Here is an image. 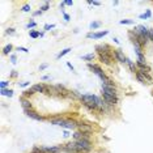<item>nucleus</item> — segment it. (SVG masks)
<instances>
[{
    "mask_svg": "<svg viewBox=\"0 0 153 153\" xmlns=\"http://www.w3.org/2000/svg\"><path fill=\"white\" fill-rule=\"evenodd\" d=\"M96 51H97V56H98V60L110 67L113 65L115 58H114V50L109 46V45H97L96 46Z\"/></svg>",
    "mask_w": 153,
    "mask_h": 153,
    "instance_id": "f257e3e1",
    "label": "nucleus"
},
{
    "mask_svg": "<svg viewBox=\"0 0 153 153\" xmlns=\"http://www.w3.org/2000/svg\"><path fill=\"white\" fill-rule=\"evenodd\" d=\"M75 143H76V146H77L80 153H90L93 149V144L89 140H79Z\"/></svg>",
    "mask_w": 153,
    "mask_h": 153,
    "instance_id": "f03ea898",
    "label": "nucleus"
},
{
    "mask_svg": "<svg viewBox=\"0 0 153 153\" xmlns=\"http://www.w3.org/2000/svg\"><path fill=\"white\" fill-rule=\"evenodd\" d=\"M101 98L106 102V105L109 106V107H115V106H118V103H119V97H114V96H109V94H106V93H101Z\"/></svg>",
    "mask_w": 153,
    "mask_h": 153,
    "instance_id": "7ed1b4c3",
    "label": "nucleus"
},
{
    "mask_svg": "<svg viewBox=\"0 0 153 153\" xmlns=\"http://www.w3.org/2000/svg\"><path fill=\"white\" fill-rule=\"evenodd\" d=\"M77 126H79V122L75 118H65L62 128H64V130H77Z\"/></svg>",
    "mask_w": 153,
    "mask_h": 153,
    "instance_id": "20e7f679",
    "label": "nucleus"
},
{
    "mask_svg": "<svg viewBox=\"0 0 153 153\" xmlns=\"http://www.w3.org/2000/svg\"><path fill=\"white\" fill-rule=\"evenodd\" d=\"M72 139H73V141H79V140H89V141H92V133H84L81 131L76 130L72 133Z\"/></svg>",
    "mask_w": 153,
    "mask_h": 153,
    "instance_id": "39448f33",
    "label": "nucleus"
},
{
    "mask_svg": "<svg viewBox=\"0 0 153 153\" xmlns=\"http://www.w3.org/2000/svg\"><path fill=\"white\" fill-rule=\"evenodd\" d=\"M25 113V115L28 117V118H30V119H34V120H37V122H43V120H46V118L43 117V115H41V114H38L34 109H30V110H25L24 111Z\"/></svg>",
    "mask_w": 153,
    "mask_h": 153,
    "instance_id": "423d86ee",
    "label": "nucleus"
},
{
    "mask_svg": "<svg viewBox=\"0 0 153 153\" xmlns=\"http://www.w3.org/2000/svg\"><path fill=\"white\" fill-rule=\"evenodd\" d=\"M63 152H65V153H80L75 141H68V143L63 144Z\"/></svg>",
    "mask_w": 153,
    "mask_h": 153,
    "instance_id": "0eeeda50",
    "label": "nucleus"
},
{
    "mask_svg": "<svg viewBox=\"0 0 153 153\" xmlns=\"http://www.w3.org/2000/svg\"><path fill=\"white\" fill-rule=\"evenodd\" d=\"M77 131H81L84 133H93L94 128L92 124H88L85 122H79V126H77Z\"/></svg>",
    "mask_w": 153,
    "mask_h": 153,
    "instance_id": "6e6552de",
    "label": "nucleus"
},
{
    "mask_svg": "<svg viewBox=\"0 0 153 153\" xmlns=\"http://www.w3.org/2000/svg\"><path fill=\"white\" fill-rule=\"evenodd\" d=\"M114 58H115L117 62H119V63H122V64H126V63H127V59H128L120 48L114 50Z\"/></svg>",
    "mask_w": 153,
    "mask_h": 153,
    "instance_id": "1a4fd4ad",
    "label": "nucleus"
},
{
    "mask_svg": "<svg viewBox=\"0 0 153 153\" xmlns=\"http://www.w3.org/2000/svg\"><path fill=\"white\" fill-rule=\"evenodd\" d=\"M102 93H106L109 96H114V97H119V92L117 87H105L102 85Z\"/></svg>",
    "mask_w": 153,
    "mask_h": 153,
    "instance_id": "9d476101",
    "label": "nucleus"
},
{
    "mask_svg": "<svg viewBox=\"0 0 153 153\" xmlns=\"http://www.w3.org/2000/svg\"><path fill=\"white\" fill-rule=\"evenodd\" d=\"M46 153H62L63 152V144L62 145H51V146H42Z\"/></svg>",
    "mask_w": 153,
    "mask_h": 153,
    "instance_id": "9b49d317",
    "label": "nucleus"
},
{
    "mask_svg": "<svg viewBox=\"0 0 153 153\" xmlns=\"http://www.w3.org/2000/svg\"><path fill=\"white\" fill-rule=\"evenodd\" d=\"M64 119H65V117H62V115H56V117H52V118H50L48 119V123L50 124H54V126H63V123H64Z\"/></svg>",
    "mask_w": 153,
    "mask_h": 153,
    "instance_id": "f8f14e48",
    "label": "nucleus"
},
{
    "mask_svg": "<svg viewBox=\"0 0 153 153\" xmlns=\"http://www.w3.org/2000/svg\"><path fill=\"white\" fill-rule=\"evenodd\" d=\"M109 34V30H101L98 33H88L87 34V38H92V39H100V38H103L105 35Z\"/></svg>",
    "mask_w": 153,
    "mask_h": 153,
    "instance_id": "ddd939ff",
    "label": "nucleus"
},
{
    "mask_svg": "<svg viewBox=\"0 0 153 153\" xmlns=\"http://www.w3.org/2000/svg\"><path fill=\"white\" fill-rule=\"evenodd\" d=\"M20 103H21V106H22V109H24V111L25 110H30V109H33V103H32V101L29 100V98H25V97H20Z\"/></svg>",
    "mask_w": 153,
    "mask_h": 153,
    "instance_id": "4468645a",
    "label": "nucleus"
},
{
    "mask_svg": "<svg viewBox=\"0 0 153 153\" xmlns=\"http://www.w3.org/2000/svg\"><path fill=\"white\" fill-rule=\"evenodd\" d=\"M32 89H33L35 93H43V94H45V90H46V84H43V83L34 84V85L32 87Z\"/></svg>",
    "mask_w": 153,
    "mask_h": 153,
    "instance_id": "2eb2a0df",
    "label": "nucleus"
},
{
    "mask_svg": "<svg viewBox=\"0 0 153 153\" xmlns=\"http://www.w3.org/2000/svg\"><path fill=\"white\" fill-rule=\"evenodd\" d=\"M126 64L128 65V68H130V71H131L132 73H136V72H137V65H136L135 62H132L131 59H127V63H126Z\"/></svg>",
    "mask_w": 153,
    "mask_h": 153,
    "instance_id": "dca6fc26",
    "label": "nucleus"
},
{
    "mask_svg": "<svg viewBox=\"0 0 153 153\" xmlns=\"http://www.w3.org/2000/svg\"><path fill=\"white\" fill-rule=\"evenodd\" d=\"M71 51H72V48H71V47H67V48H64V50H62V51H60V52H59V54L56 55V59H58V60H59V59H62V58H63L64 55H67V54H69Z\"/></svg>",
    "mask_w": 153,
    "mask_h": 153,
    "instance_id": "f3484780",
    "label": "nucleus"
},
{
    "mask_svg": "<svg viewBox=\"0 0 153 153\" xmlns=\"http://www.w3.org/2000/svg\"><path fill=\"white\" fill-rule=\"evenodd\" d=\"M34 94H35V92H34L32 88H30V89H26V90H24V92H22V97L29 98V100H30V97H33Z\"/></svg>",
    "mask_w": 153,
    "mask_h": 153,
    "instance_id": "a211bd4d",
    "label": "nucleus"
},
{
    "mask_svg": "<svg viewBox=\"0 0 153 153\" xmlns=\"http://www.w3.org/2000/svg\"><path fill=\"white\" fill-rule=\"evenodd\" d=\"M0 94L2 96H5V97H12L13 96V90L7 88V89H0Z\"/></svg>",
    "mask_w": 153,
    "mask_h": 153,
    "instance_id": "6ab92c4d",
    "label": "nucleus"
},
{
    "mask_svg": "<svg viewBox=\"0 0 153 153\" xmlns=\"http://www.w3.org/2000/svg\"><path fill=\"white\" fill-rule=\"evenodd\" d=\"M94 58H96V54L94 52H90V54H87V55H83L81 56V59L83 60H87V62H93Z\"/></svg>",
    "mask_w": 153,
    "mask_h": 153,
    "instance_id": "aec40b11",
    "label": "nucleus"
},
{
    "mask_svg": "<svg viewBox=\"0 0 153 153\" xmlns=\"http://www.w3.org/2000/svg\"><path fill=\"white\" fill-rule=\"evenodd\" d=\"M12 50H13V46L9 43V45H7L4 48H3V55H12L11 52H12Z\"/></svg>",
    "mask_w": 153,
    "mask_h": 153,
    "instance_id": "412c9836",
    "label": "nucleus"
},
{
    "mask_svg": "<svg viewBox=\"0 0 153 153\" xmlns=\"http://www.w3.org/2000/svg\"><path fill=\"white\" fill-rule=\"evenodd\" d=\"M101 25H102V22H101V21H93V22H90L89 28H90L92 30H96V29L101 28Z\"/></svg>",
    "mask_w": 153,
    "mask_h": 153,
    "instance_id": "4be33fe9",
    "label": "nucleus"
},
{
    "mask_svg": "<svg viewBox=\"0 0 153 153\" xmlns=\"http://www.w3.org/2000/svg\"><path fill=\"white\" fill-rule=\"evenodd\" d=\"M29 35H30V38L35 39V38H39L41 37V32H38V30H30L29 32Z\"/></svg>",
    "mask_w": 153,
    "mask_h": 153,
    "instance_id": "5701e85b",
    "label": "nucleus"
},
{
    "mask_svg": "<svg viewBox=\"0 0 153 153\" xmlns=\"http://www.w3.org/2000/svg\"><path fill=\"white\" fill-rule=\"evenodd\" d=\"M29 153H46V152L43 150V148H42V145H41V146H33V149H32Z\"/></svg>",
    "mask_w": 153,
    "mask_h": 153,
    "instance_id": "b1692460",
    "label": "nucleus"
},
{
    "mask_svg": "<svg viewBox=\"0 0 153 153\" xmlns=\"http://www.w3.org/2000/svg\"><path fill=\"white\" fill-rule=\"evenodd\" d=\"M152 16V12H150V9H146V12L145 13H143V15H140L139 17L141 19V20H146V19H149Z\"/></svg>",
    "mask_w": 153,
    "mask_h": 153,
    "instance_id": "393cba45",
    "label": "nucleus"
},
{
    "mask_svg": "<svg viewBox=\"0 0 153 153\" xmlns=\"http://www.w3.org/2000/svg\"><path fill=\"white\" fill-rule=\"evenodd\" d=\"M120 25H132L133 24V20H130V19H126V20H120L119 21Z\"/></svg>",
    "mask_w": 153,
    "mask_h": 153,
    "instance_id": "a878e982",
    "label": "nucleus"
},
{
    "mask_svg": "<svg viewBox=\"0 0 153 153\" xmlns=\"http://www.w3.org/2000/svg\"><path fill=\"white\" fill-rule=\"evenodd\" d=\"M39 9H41L42 12H46V11H48V9H50V2H45V4H43V5H42Z\"/></svg>",
    "mask_w": 153,
    "mask_h": 153,
    "instance_id": "bb28decb",
    "label": "nucleus"
},
{
    "mask_svg": "<svg viewBox=\"0 0 153 153\" xmlns=\"http://www.w3.org/2000/svg\"><path fill=\"white\" fill-rule=\"evenodd\" d=\"M37 26V22L34 21V20H30L28 24H26V29H33V28H35Z\"/></svg>",
    "mask_w": 153,
    "mask_h": 153,
    "instance_id": "cd10ccee",
    "label": "nucleus"
},
{
    "mask_svg": "<svg viewBox=\"0 0 153 153\" xmlns=\"http://www.w3.org/2000/svg\"><path fill=\"white\" fill-rule=\"evenodd\" d=\"M21 11H22V12H25V13H28V12H30V11H32V8H30V5H29V4H24V5L21 7Z\"/></svg>",
    "mask_w": 153,
    "mask_h": 153,
    "instance_id": "c85d7f7f",
    "label": "nucleus"
},
{
    "mask_svg": "<svg viewBox=\"0 0 153 153\" xmlns=\"http://www.w3.org/2000/svg\"><path fill=\"white\" fill-rule=\"evenodd\" d=\"M5 34H7V35H15V34H16V30H15L13 28H8V29L5 30Z\"/></svg>",
    "mask_w": 153,
    "mask_h": 153,
    "instance_id": "c756f323",
    "label": "nucleus"
},
{
    "mask_svg": "<svg viewBox=\"0 0 153 153\" xmlns=\"http://www.w3.org/2000/svg\"><path fill=\"white\" fill-rule=\"evenodd\" d=\"M8 85H9V81H2L0 83V89H7L8 88Z\"/></svg>",
    "mask_w": 153,
    "mask_h": 153,
    "instance_id": "7c9ffc66",
    "label": "nucleus"
},
{
    "mask_svg": "<svg viewBox=\"0 0 153 153\" xmlns=\"http://www.w3.org/2000/svg\"><path fill=\"white\" fill-rule=\"evenodd\" d=\"M43 29H45V30H51V29H55V25H54V24H46V25L43 26Z\"/></svg>",
    "mask_w": 153,
    "mask_h": 153,
    "instance_id": "2f4dec72",
    "label": "nucleus"
},
{
    "mask_svg": "<svg viewBox=\"0 0 153 153\" xmlns=\"http://www.w3.org/2000/svg\"><path fill=\"white\" fill-rule=\"evenodd\" d=\"M62 13H63V17H64V20H65V21L68 22V21L71 20V17H69V15H68V13H65V11H64V9H62Z\"/></svg>",
    "mask_w": 153,
    "mask_h": 153,
    "instance_id": "473e14b6",
    "label": "nucleus"
},
{
    "mask_svg": "<svg viewBox=\"0 0 153 153\" xmlns=\"http://www.w3.org/2000/svg\"><path fill=\"white\" fill-rule=\"evenodd\" d=\"M11 63H12V64H16V63H17V56H16L15 54L11 55Z\"/></svg>",
    "mask_w": 153,
    "mask_h": 153,
    "instance_id": "72a5a7b5",
    "label": "nucleus"
},
{
    "mask_svg": "<svg viewBox=\"0 0 153 153\" xmlns=\"http://www.w3.org/2000/svg\"><path fill=\"white\" fill-rule=\"evenodd\" d=\"M19 85H20L21 88H26V87L30 85V83H29V81H24V83H19Z\"/></svg>",
    "mask_w": 153,
    "mask_h": 153,
    "instance_id": "f704fd0d",
    "label": "nucleus"
},
{
    "mask_svg": "<svg viewBox=\"0 0 153 153\" xmlns=\"http://www.w3.org/2000/svg\"><path fill=\"white\" fill-rule=\"evenodd\" d=\"M88 4H89V5H92V4H93V5H96V7H100V5H101V3H100V2H92V0H89Z\"/></svg>",
    "mask_w": 153,
    "mask_h": 153,
    "instance_id": "c9c22d12",
    "label": "nucleus"
},
{
    "mask_svg": "<svg viewBox=\"0 0 153 153\" xmlns=\"http://www.w3.org/2000/svg\"><path fill=\"white\" fill-rule=\"evenodd\" d=\"M46 68H48V64H47V63H43V64L39 65V71H45Z\"/></svg>",
    "mask_w": 153,
    "mask_h": 153,
    "instance_id": "e433bc0d",
    "label": "nucleus"
},
{
    "mask_svg": "<svg viewBox=\"0 0 153 153\" xmlns=\"http://www.w3.org/2000/svg\"><path fill=\"white\" fill-rule=\"evenodd\" d=\"M17 76H19L17 71H12V72H11V79H16Z\"/></svg>",
    "mask_w": 153,
    "mask_h": 153,
    "instance_id": "4c0bfd02",
    "label": "nucleus"
},
{
    "mask_svg": "<svg viewBox=\"0 0 153 153\" xmlns=\"http://www.w3.org/2000/svg\"><path fill=\"white\" fill-rule=\"evenodd\" d=\"M17 51H22V52H29V50L26 48V47H17Z\"/></svg>",
    "mask_w": 153,
    "mask_h": 153,
    "instance_id": "58836bf2",
    "label": "nucleus"
},
{
    "mask_svg": "<svg viewBox=\"0 0 153 153\" xmlns=\"http://www.w3.org/2000/svg\"><path fill=\"white\" fill-rule=\"evenodd\" d=\"M42 13H43V12H42L41 9H38V11H35V12H33V16H34V17H35V16H41Z\"/></svg>",
    "mask_w": 153,
    "mask_h": 153,
    "instance_id": "ea45409f",
    "label": "nucleus"
},
{
    "mask_svg": "<svg viewBox=\"0 0 153 153\" xmlns=\"http://www.w3.org/2000/svg\"><path fill=\"white\" fill-rule=\"evenodd\" d=\"M149 41H152L153 43V29H149Z\"/></svg>",
    "mask_w": 153,
    "mask_h": 153,
    "instance_id": "a19ab883",
    "label": "nucleus"
},
{
    "mask_svg": "<svg viewBox=\"0 0 153 153\" xmlns=\"http://www.w3.org/2000/svg\"><path fill=\"white\" fill-rule=\"evenodd\" d=\"M67 67H68V68H69V69H71L72 72H75V68H73V65H72V64H71L69 62H67Z\"/></svg>",
    "mask_w": 153,
    "mask_h": 153,
    "instance_id": "79ce46f5",
    "label": "nucleus"
},
{
    "mask_svg": "<svg viewBox=\"0 0 153 153\" xmlns=\"http://www.w3.org/2000/svg\"><path fill=\"white\" fill-rule=\"evenodd\" d=\"M65 5H73V2L72 0H65Z\"/></svg>",
    "mask_w": 153,
    "mask_h": 153,
    "instance_id": "37998d69",
    "label": "nucleus"
},
{
    "mask_svg": "<svg viewBox=\"0 0 153 153\" xmlns=\"http://www.w3.org/2000/svg\"><path fill=\"white\" fill-rule=\"evenodd\" d=\"M63 136H64V137H68V136H69V133H68V130H64V131H63Z\"/></svg>",
    "mask_w": 153,
    "mask_h": 153,
    "instance_id": "c03bdc74",
    "label": "nucleus"
},
{
    "mask_svg": "<svg viewBox=\"0 0 153 153\" xmlns=\"http://www.w3.org/2000/svg\"><path fill=\"white\" fill-rule=\"evenodd\" d=\"M42 80H50V76H42Z\"/></svg>",
    "mask_w": 153,
    "mask_h": 153,
    "instance_id": "a18cd8bd",
    "label": "nucleus"
},
{
    "mask_svg": "<svg viewBox=\"0 0 153 153\" xmlns=\"http://www.w3.org/2000/svg\"><path fill=\"white\" fill-rule=\"evenodd\" d=\"M113 41H114V42H115V43H119V39H118V38H117V37H114V38H113Z\"/></svg>",
    "mask_w": 153,
    "mask_h": 153,
    "instance_id": "49530a36",
    "label": "nucleus"
}]
</instances>
